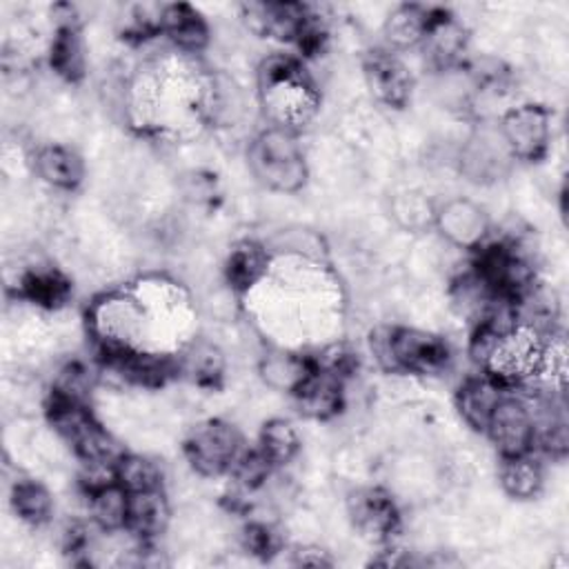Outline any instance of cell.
<instances>
[{"instance_id": "cell-12", "label": "cell", "mask_w": 569, "mask_h": 569, "mask_svg": "<svg viewBox=\"0 0 569 569\" xmlns=\"http://www.w3.org/2000/svg\"><path fill=\"white\" fill-rule=\"evenodd\" d=\"M462 171L469 176V180L487 182L496 180L505 173L511 153L507 151L498 129L496 131H478L471 136L462 149Z\"/></svg>"}, {"instance_id": "cell-11", "label": "cell", "mask_w": 569, "mask_h": 569, "mask_svg": "<svg viewBox=\"0 0 569 569\" xmlns=\"http://www.w3.org/2000/svg\"><path fill=\"white\" fill-rule=\"evenodd\" d=\"M422 49L436 69H451L460 64L467 49V31L460 20H456L445 9H433L431 24L422 38Z\"/></svg>"}, {"instance_id": "cell-4", "label": "cell", "mask_w": 569, "mask_h": 569, "mask_svg": "<svg viewBox=\"0 0 569 569\" xmlns=\"http://www.w3.org/2000/svg\"><path fill=\"white\" fill-rule=\"evenodd\" d=\"M242 451L240 431L220 418L200 422L184 440L187 460L200 476L209 478L229 473Z\"/></svg>"}, {"instance_id": "cell-29", "label": "cell", "mask_w": 569, "mask_h": 569, "mask_svg": "<svg viewBox=\"0 0 569 569\" xmlns=\"http://www.w3.org/2000/svg\"><path fill=\"white\" fill-rule=\"evenodd\" d=\"M91 391V371L80 365V362H69L64 365L51 387V396L64 398V400H76L84 402Z\"/></svg>"}, {"instance_id": "cell-18", "label": "cell", "mask_w": 569, "mask_h": 569, "mask_svg": "<svg viewBox=\"0 0 569 569\" xmlns=\"http://www.w3.org/2000/svg\"><path fill=\"white\" fill-rule=\"evenodd\" d=\"M49 64L67 82H78L84 76V47L76 20L58 24L49 49Z\"/></svg>"}, {"instance_id": "cell-31", "label": "cell", "mask_w": 569, "mask_h": 569, "mask_svg": "<svg viewBox=\"0 0 569 569\" xmlns=\"http://www.w3.org/2000/svg\"><path fill=\"white\" fill-rule=\"evenodd\" d=\"M244 547L256 556H271L278 551V538L267 525H249L244 529Z\"/></svg>"}, {"instance_id": "cell-19", "label": "cell", "mask_w": 569, "mask_h": 569, "mask_svg": "<svg viewBox=\"0 0 569 569\" xmlns=\"http://www.w3.org/2000/svg\"><path fill=\"white\" fill-rule=\"evenodd\" d=\"M169 520V505L162 489H149L129 493V520L127 529L142 540L156 538L164 531Z\"/></svg>"}, {"instance_id": "cell-5", "label": "cell", "mask_w": 569, "mask_h": 569, "mask_svg": "<svg viewBox=\"0 0 569 569\" xmlns=\"http://www.w3.org/2000/svg\"><path fill=\"white\" fill-rule=\"evenodd\" d=\"M498 133L513 160L538 162L551 142V113L533 102L513 107L500 118Z\"/></svg>"}, {"instance_id": "cell-14", "label": "cell", "mask_w": 569, "mask_h": 569, "mask_svg": "<svg viewBox=\"0 0 569 569\" xmlns=\"http://www.w3.org/2000/svg\"><path fill=\"white\" fill-rule=\"evenodd\" d=\"M507 393V387H502L498 380H493L487 373H480L476 378H467L462 387L458 389L456 405L460 416L469 427L485 433V427L489 422V416L498 400Z\"/></svg>"}, {"instance_id": "cell-9", "label": "cell", "mask_w": 569, "mask_h": 569, "mask_svg": "<svg viewBox=\"0 0 569 569\" xmlns=\"http://www.w3.org/2000/svg\"><path fill=\"white\" fill-rule=\"evenodd\" d=\"M242 16L251 31L282 42H296L309 18V7L300 2H249L242 4Z\"/></svg>"}, {"instance_id": "cell-27", "label": "cell", "mask_w": 569, "mask_h": 569, "mask_svg": "<svg viewBox=\"0 0 569 569\" xmlns=\"http://www.w3.org/2000/svg\"><path fill=\"white\" fill-rule=\"evenodd\" d=\"M258 449L267 456V460L278 467L287 465L300 449V438L291 422L282 418H273L262 425L260 438H258Z\"/></svg>"}, {"instance_id": "cell-22", "label": "cell", "mask_w": 569, "mask_h": 569, "mask_svg": "<svg viewBox=\"0 0 569 569\" xmlns=\"http://www.w3.org/2000/svg\"><path fill=\"white\" fill-rule=\"evenodd\" d=\"M498 476L505 493L513 500H531L542 489V469L531 453L502 458Z\"/></svg>"}, {"instance_id": "cell-1", "label": "cell", "mask_w": 569, "mask_h": 569, "mask_svg": "<svg viewBox=\"0 0 569 569\" xmlns=\"http://www.w3.org/2000/svg\"><path fill=\"white\" fill-rule=\"evenodd\" d=\"M258 98L271 127L298 131L318 109L320 93L305 67L284 53L267 56L258 67Z\"/></svg>"}, {"instance_id": "cell-17", "label": "cell", "mask_w": 569, "mask_h": 569, "mask_svg": "<svg viewBox=\"0 0 569 569\" xmlns=\"http://www.w3.org/2000/svg\"><path fill=\"white\" fill-rule=\"evenodd\" d=\"M178 376L198 387H218L224 376V356L209 340H193L178 358Z\"/></svg>"}, {"instance_id": "cell-2", "label": "cell", "mask_w": 569, "mask_h": 569, "mask_svg": "<svg viewBox=\"0 0 569 569\" xmlns=\"http://www.w3.org/2000/svg\"><path fill=\"white\" fill-rule=\"evenodd\" d=\"M251 173L271 191L296 193L307 182V162L296 131L267 127L247 151Z\"/></svg>"}, {"instance_id": "cell-21", "label": "cell", "mask_w": 569, "mask_h": 569, "mask_svg": "<svg viewBox=\"0 0 569 569\" xmlns=\"http://www.w3.org/2000/svg\"><path fill=\"white\" fill-rule=\"evenodd\" d=\"M87 496H89V513L102 531L127 529L129 491L122 485L111 480L87 491Z\"/></svg>"}, {"instance_id": "cell-20", "label": "cell", "mask_w": 569, "mask_h": 569, "mask_svg": "<svg viewBox=\"0 0 569 569\" xmlns=\"http://www.w3.org/2000/svg\"><path fill=\"white\" fill-rule=\"evenodd\" d=\"M433 9L422 4H400L385 20V38L393 49H409L422 42Z\"/></svg>"}, {"instance_id": "cell-8", "label": "cell", "mask_w": 569, "mask_h": 569, "mask_svg": "<svg viewBox=\"0 0 569 569\" xmlns=\"http://www.w3.org/2000/svg\"><path fill=\"white\" fill-rule=\"evenodd\" d=\"M433 222L438 231L460 249H478L489 233V218L480 204L467 198L447 200L436 209Z\"/></svg>"}, {"instance_id": "cell-16", "label": "cell", "mask_w": 569, "mask_h": 569, "mask_svg": "<svg viewBox=\"0 0 569 569\" xmlns=\"http://www.w3.org/2000/svg\"><path fill=\"white\" fill-rule=\"evenodd\" d=\"M162 33L187 53L202 51L209 42V27L204 18L189 4H164L162 13Z\"/></svg>"}, {"instance_id": "cell-30", "label": "cell", "mask_w": 569, "mask_h": 569, "mask_svg": "<svg viewBox=\"0 0 569 569\" xmlns=\"http://www.w3.org/2000/svg\"><path fill=\"white\" fill-rule=\"evenodd\" d=\"M271 469H273V465L267 460V456L260 449H253V451H242L240 453V458L231 467L229 476H233V480L242 489L253 491V489H258L267 482Z\"/></svg>"}, {"instance_id": "cell-10", "label": "cell", "mask_w": 569, "mask_h": 569, "mask_svg": "<svg viewBox=\"0 0 569 569\" xmlns=\"http://www.w3.org/2000/svg\"><path fill=\"white\" fill-rule=\"evenodd\" d=\"M353 525L369 538L387 540L398 529L400 516L391 496L382 489H358L349 498Z\"/></svg>"}, {"instance_id": "cell-15", "label": "cell", "mask_w": 569, "mask_h": 569, "mask_svg": "<svg viewBox=\"0 0 569 569\" xmlns=\"http://www.w3.org/2000/svg\"><path fill=\"white\" fill-rule=\"evenodd\" d=\"M36 173L51 187L71 191L84 178V162L82 158L62 144H47L40 147L33 156Z\"/></svg>"}, {"instance_id": "cell-3", "label": "cell", "mask_w": 569, "mask_h": 569, "mask_svg": "<svg viewBox=\"0 0 569 569\" xmlns=\"http://www.w3.org/2000/svg\"><path fill=\"white\" fill-rule=\"evenodd\" d=\"M371 351L380 367L393 373H438L451 358L442 338L409 327L376 329L371 333Z\"/></svg>"}, {"instance_id": "cell-25", "label": "cell", "mask_w": 569, "mask_h": 569, "mask_svg": "<svg viewBox=\"0 0 569 569\" xmlns=\"http://www.w3.org/2000/svg\"><path fill=\"white\" fill-rule=\"evenodd\" d=\"M20 293L33 305L56 309L67 302L71 293L69 280L56 269H33L20 282Z\"/></svg>"}, {"instance_id": "cell-23", "label": "cell", "mask_w": 569, "mask_h": 569, "mask_svg": "<svg viewBox=\"0 0 569 569\" xmlns=\"http://www.w3.org/2000/svg\"><path fill=\"white\" fill-rule=\"evenodd\" d=\"M267 264H269L267 249L244 240L231 249L224 264V273L229 284L236 291H247L267 273Z\"/></svg>"}, {"instance_id": "cell-28", "label": "cell", "mask_w": 569, "mask_h": 569, "mask_svg": "<svg viewBox=\"0 0 569 569\" xmlns=\"http://www.w3.org/2000/svg\"><path fill=\"white\" fill-rule=\"evenodd\" d=\"M116 482L122 485L129 493L162 489V473L156 462L136 453H122L113 467Z\"/></svg>"}, {"instance_id": "cell-24", "label": "cell", "mask_w": 569, "mask_h": 569, "mask_svg": "<svg viewBox=\"0 0 569 569\" xmlns=\"http://www.w3.org/2000/svg\"><path fill=\"white\" fill-rule=\"evenodd\" d=\"M311 367H313L311 356L278 351V353L264 356V360L260 362V373L269 387L293 393L300 387V382L309 376Z\"/></svg>"}, {"instance_id": "cell-13", "label": "cell", "mask_w": 569, "mask_h": 569, "mask_svg": "<svg viewBox=\"0 0 569 569\" xmlns=\"http://www.w3.org/2000/svg\"><path fill=\"white\" fill-rule=\"evenodd\" d=\"M313 362V358H311ZM342 385L345 380L311 367L309 376L300 382V387L293 391V398L298 402V409L316 420H327L336 416L342 407Z\"/></svg>"}, {"instance_id": "cell-26", "label": "cell", "mask_w": 569, "mask_h": 569, "mask_svg": "<svg viewBox=\"0 0 569 569\" xmlns=\"http://www.w3.org/2000/svg\"><path fill=\"white\" fill-rule=\"evenodd\" d=\"M11 507L20 520L29 525H42L51 516L53 498L44 485L22 478L11 489Z\"/></svg>"}, {"instance_id": "cell-6", "label": "cell", "mask_w": 569, "mask_h": 569, "mask_svg": "<svg viewBox=\"0 0 569 569\" xmlns=\"http://www.w3.org/2000/svg\"><path fill=\"white\" fill-rule=\"evenodd\" d=\"M485 433L500 451V458L531 453L536 449V422L531 405L507 391L493 407Z\"/></svg>"}, {"instance_id": "cell-32", "label": "cell", "mask_w": 569, "mask_h": 569, "mask_svg": "<svg viewBox=\"0 0 569 569\" xmlns=\"http://www.w3.org/2000/svg\"><path fill=\"white\" fill-rule=\"evenodd\" d=\"M296 562H298V565H313V567H320V565H331V558H327V553H325L322 549L309 547V549H300V551H298Z\"/></svg>"}, {"instance_id": "cell-7", "label": "cell", "mask_w": 569, "mask_h": 569, "mask_svg": "<svg viewBox=\"0 0 569 569\" xmlns=\"http://www.w3.org/2000/svg\"><path fill=\"white\" fill-rule=\"evenodd\" d=\"M362 71L371 96L391 109H402L411 96V73L405 62L387 51L373 49L362 58Z\"/></svg>"}]
</instances>
